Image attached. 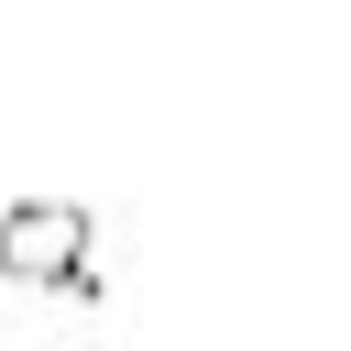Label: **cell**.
Here are the masks:
<instances>
[{"instance_id": "1", "label": "cell", "mask_w": 351, "mask_h": 351, "mask_svg": "<svg viewBox=\"0 0 351 351\" xmlns=\"http://www.w3.org/2000/svg\"><path fill=\"white\" fill-rule=\"evenodd\" d=\"M0 351H22V340H0Z\"/></svg>"}]
</instances>
